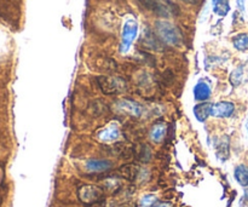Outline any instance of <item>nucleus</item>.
Listing matches in <instances>:
<instances>
[{
	"instance_id": "obj_26",
	"label": "nucleus",
	"mask_w": 248,
	"mask_h": 207,
	"mask_svg": "<svg viewBox=\"0 0 248 207\" xmlns=\"http://www.w3.org/2000/svg\"><path fill=\"white\" fill-rule=\"evenodd\" d=\"M181 1H183V2H186V4L196 5V4H199V1H200V0H181Z\"/></svg>"
},
{
	"instance_id": "obj_16",
	"label": "nucleus",
	"mask_w": 248,
	"mask_h": 207,
	"mask_svg": "<svg viewBox=\"0 0 248 207\" xmlns=\"http://www.w3.org/2000/svg\"><path fill=\"white\" fill-rule=\"evenodd\" d=\"M234 178L242 188H248V166L246 164H239L235 167Z\"/></svg>"
},
{
	"instance_id": "obj_7",
	"label": "nucleus",
	"mask_w": 248,
	"mask_h": 207,
	"mask_svg": "<svg viewBox=\"0 0 248 207\" xmlns=\"http://www.w3.org/2000/svg\"><path fill=\"white\" fill-rule=\"evenodd\" d=\"M236 107L235 103L229 101H220L213 103V114L212 116L217 119H229L234 115Z\"/></svg>"
},
{
	"instance_id": "obj_10",
	"label": "nucleus",
	"mask_w": 248,
	"mask_h": 207,
	"mask_svg": "<svg viewBox=\"0 0 248 207\" xmlns=\"http://www.w3.org/2000/svg\"><path fill=\"white\" fill-rule=\"evenodd\" d=\"M215 149L216 157L220 162H224L230 157V142L227 136H223L220 138L215 140Z\"/></svg>"
},
{
	"instance_id": "obj_21",
	"label": "nucleus",
	"mask_w": 248,
	"mask_h": 207,
	"mask_svg": "<svg viewBox=\"0 0 248 207\" xmlns=\"http://www.w3.org/2000/svg\"><path fill=\"white\" fill-rule=\"evenodd\" d=\"M104 187L106 189L111 191H118L121 188V183L118 178H108L104 182Z\"/></svg>"
},
{
	"instance_id": "obj_8",
	"label": "nucleus",
	"mask_w": 248,
	"mask_h": 207,
	"mask_svg": "<svg viewBox=\"0 0 248 207\" xmlns=\"http://www.w3.org/2000/svg\"><path fill=\"white\" fill-rule=\"evenodd\" d=\"M114 167L110 160L107 159H89L85 162V169L92 174H103L109 172Z\"/></svg>"
},
{
	"instance_id": "obj_11",
	"label": "nucleus",
	"mask_w": 248,
	"mask_h": 207,
	"mask_svg": "<svg viewBox=\"0 0 248 207\" xmlns=\"http://www.w3.org/2000/svg\"><path fill=\"white\" fill-rule=\"evenodd\" d=\"M193 113L199 123H205L208 118L212 116L213 103H210V102H202V103L196 104L193 108Z\"/></svg>"
},
{
	"instance_id": "obj_28",
	"label": "nucleus",
	"mask_w": 248,
	"mask_h": 207,
	"mask_svg": "<svg viewBox=\"0 0 248 207\" xmlns=\"http://www.w3.org/2000/svg\"><path fill=\"white\" fill-rule=\"evenodd\" d=\"M245 133H246V136L248 138V116H247L246 120H245Z\"/></svg>"
},
{
	"instance_id": "obj_17",
	"label": "nucleus",
	"mask_w": 248,
	"mask_h": 207,
	"mask_svg": "<svg viewBox=\"0 0 248 207\" xmlns=\"http://www.w3.org/2000/svg\"><path fill=\"white\" fill-rule=\"evenodd\" d=\"M167 127L165 124H157V125H154L150 130V140L154 143H161L164 141V138L166 137Z\"/></svg>"
},
{
	"instance_id": "obj_1",
	"label": "nucleus",
	"mask_w": 248,
	"mask_h": 207,
	"mask_svg": "<svg viewBox=\"0 0 248 207\" xmlns=\"http://www.w3.org/2000/svg\"><path fill=\"white\" fill-rule=\"evenodd\" d=\"M78 198L86 207H103L106 204V191L94 184H84L78 189Z\"/></svg>"
},
{
	"instance_id": "obj_19",
	"label": "nucleus",
	"mask_w": 248,
	"mask_h": 207,
	"mask_svg": "<svg viewBox=\"0 0 248 207\" xmlns=\"http://www.w3.org/2000/svg\"><path fill=\"white\" fill-rule=\"evenodd\" d=\"M244 78H245V67L244 65H240V67H237L236 69H234L232 73H230L229 81L232 86L237 87L244 82Z\"/></svg>"
},
{
	"instance_id": "obj_9",
	"label": "nucleus",
	"mask_w": 248,
	"mask_h": 207,
	"mask_svg": "<svg viewBox=\"0 0 248 207\" xmlns=\"http://www.w3.org/2000/svg\"><path fill=\"white\" fill-rule=\"evenodd\" d=\"M193 95L195 101L200 102V103L207 102L211 98V96H212V87H211V84L208 81H206V80H200L194 86Z\"/></svg>"
},
{
	"instance_id": "obj_14",
	"label": "nucleus",
	"mask_w": 248,
	"mask_h": 207,
	"mask_svg": "<svg viewBox=\"0 0 248 207\" xmlns=\"http://www.w3.org/2000/svg\"><path fill=\"white\" fill-rule=\"evenodd\" d=\"M133 154H135V158L138 161L142 162V164H148L153 158V150L148 144L140 143V144L135 145V148H133Z\"/></svg>"
},
{
	"instance_id": "obj_12",
	"label": "nucleus",
	"mask_w": 248,
	"mask_h": 207,
	"mask_svg": "<svg viewBox=\"0 0 248 207\" xmlns=\"http://www.w3.org/2000/svg\"><path fill=\"white\" fill-rule=\"evenodd\" d=\"M97 138L102 142H115L120 137V128L118 125H109L97 132Z\"/></svg>"
},
{
	"instance_id": "obj_25",
	"label": "nucleus",
	"mask_w": 248,
	"mask_h": 207,
	"mask_svg": "<svg viewBox=\"0 0 248 207\" xmlns=\"http://www.w3.org/2000/svg\"><path fill=\"white\" fill-rule=\"evenodd\" d=\"M119 207H137V204L133 203V201H128V203L123 204V205H120Z\"/></svg>"
},
{
	"instance_id": "obj_20",
	"label": "nucleus",
	"mask_w": 248,
	"mask_h": 207,
	"mask_svg": "<svg viewBox=\"0 0 248 207\" xmlns=\"http://www.w3.org/2000/svg\"><path fill=\"white\" fill-rule=\"evenodd\" d=\"M232 45L237 51H241V52L248 50V34L240 33L235 35L232 38Z\"/></svg>"
},
{
	"instance_id": "obj_27",
	"label": "nucleus",
	"mask_w": 248,
	"mask_h": 207,
	"mask_svg": "<svg viewBox=\"0 0 248 207\" xmlns=\"http://www.w3.org/2000/svg\"><path fill=\"white\" fill-rule=\"evenodd\" d=\"M153 207H171V206H170V204L167 203H159V204H155Z\"/></svg>"
},
{
	"instance_id": "obj_22",
	"label": "nucleus",
	"mask_w": 248,
	"mask_h": 207,
	"mask_svg": "<svg viewBox=\"0 0 248 207\" xmlns=\"http://www.w3.org/2000/svg\"><path fill=\"white\" fill-rule=\"evenodd\" d=\"M156 201L157 199L154 194H147V195H144L142 199H140V204L142 207H153L155 204H156Z\"/></svg>"
},
{
	"instance_id": "obj_3",
	"label": "nucleus",
	"mask_w": 248,
	"mask_h": 207,
	"mask_svg": "<svg viewBox=\"0 0 248 207\" xmlns=\"http://www.w3.org/2000/svg\"><path fill=\"white\" fill-rule=\"evenodd\" d=\"M155 29L157 32V35L160 36L165 44L169 45L178 46L182 43V35L179 29L174 24L170 23L167 21H157L155 23Z\"/></svg>"
},
{
	"instance_id": "obj_6",
	"label": "nucleus",
	"mask_w": 248,
	"mask_h": 207,
	"mask_svg": "<svg viewBox=\"0 0 248 207\" xmlns=\"http://www.w3.org/2000/svg\"><path fill=\"white\" fill-rule=\"evenodd\" d=\"M116 109L121 113L128 114V115L133 116V118H140L143 114V106L138 102L133 101V99H120L116 102Z\"/></svg>"
},
{
	"instance_id": "obj_23",
	"label": "nucleus",
	"mask_w": 248,
	"mask_h": 207,
	"mask_svg": "<svg viewBox=\"0 0 248 207\" xmlns=\"http://www.w3.org/2000/svg\"><path fill=\"white\" fill-rule=\"evenodd\" d=\"M248 204V188H245V193L240 200V206H246Z\"/></svg>"
},
{
	"instance_id": "obj_24",
	"label": "nucleus",
	"mask_w": 248,
	"mask_h": 207,
	"mask_svg": "<svg viewBox=\"0 0 248 207\" xmlns=\"http://www.w3.org/2000/svg\"><path fill=\"white\" fill-rule=\"evenodd\" d=\"M245 1L246 0H237V7H239V10L241 12L245 11Z\"/></svg>"
},
{
	"instance_id": "obj_13",
	"label": "nucleus",
	"mask_w": 248,
	"mask_h": 207,
	"mask_svg": "<svg viewBox=\"0 0 248 207\" xmlns=\"http://www.w3.org/2000/svg\"><path fill=\"white\" fill-rule=\"evenodd\" d=\"M140 167L136 164H124L123 166L119 167L118 174L121 178L126 179V181H136L140 176Z\"/></svg>"
},
{
	"instance_id": "obj_18",
	"label": "nucleus",
	"mask_w": 248,
	"mask_h": 207,
	"mask_svg": "<svg viewBox=\"0 0 248 207\" xmlns=\"http://www.w3.org/2000/svg\"><path fill=\"white\" fill-rule=\"evenodd\" d=\"M212 10L219 17H225L230 12L229 0H212Z\"/></svg>"
},
{
	"instance_id": "obj_5",
	"label": "nucleus",
	"mask_w": 248,
	"mask_h": 207,
	"mask_svg": "<svg viewBox=\"0 0 248 207\" xmlns=\"http://www.w3.org/2000/svg\"><path fill=\"white\" fill-rule=\"evenodd\" d=\"M99 89L104 95H116L126 90V81L121 78H98Z\"/></svg>"
},
{
	"instance_id": "obj_15",
	"label": "nucleus",
	"mask_w": 248,
	"mask_h": 207,
	"mask_svg": "<svg viewBox=\"0 0 248 207\" xmlns=\"http://www.w3.org/2000/svg\"><path fill=\"white\" fill-rule=\"evenodd\" d=\"M143 41L152 50L161 51L164 48V41L160 38H157L154 34V32H152L150 29H147L144 32V34H143Z\"/></svg>"
},
{
	"instance_id": "obj_4",
	"label": "nucleus",
	"mask_w": 248,
	"mask_h": 207,
	"mask_svg": "<svg viewBox=\"0 0 248 207\" xmlns=\"http://www.w3.org/2000/svg\"><path fill=\"white\" fill-rule=\"evenodd\" d=\"M138 34V23L135 19L130 18L125 22L123 27V33H121V43H120V52L126 53L132 46V43L137 38Z\"/></svg>"
},
{
	"instance_id": "obj_2",
	"label": "nucleus",
	"mask_w": 248,
	"mask_h": 207,
	"mask_svg": "<svg viewBox=\"0 0 248 207\" xmlns=\"http://www.w3.org/2000/svg\"><path fill=\"white\" fill-rule=\"evenodd\" d=\"M142 7L161 17L177 16L179 14L178 6L170 0H137Z\"/></svg>"
}]
</instances>
